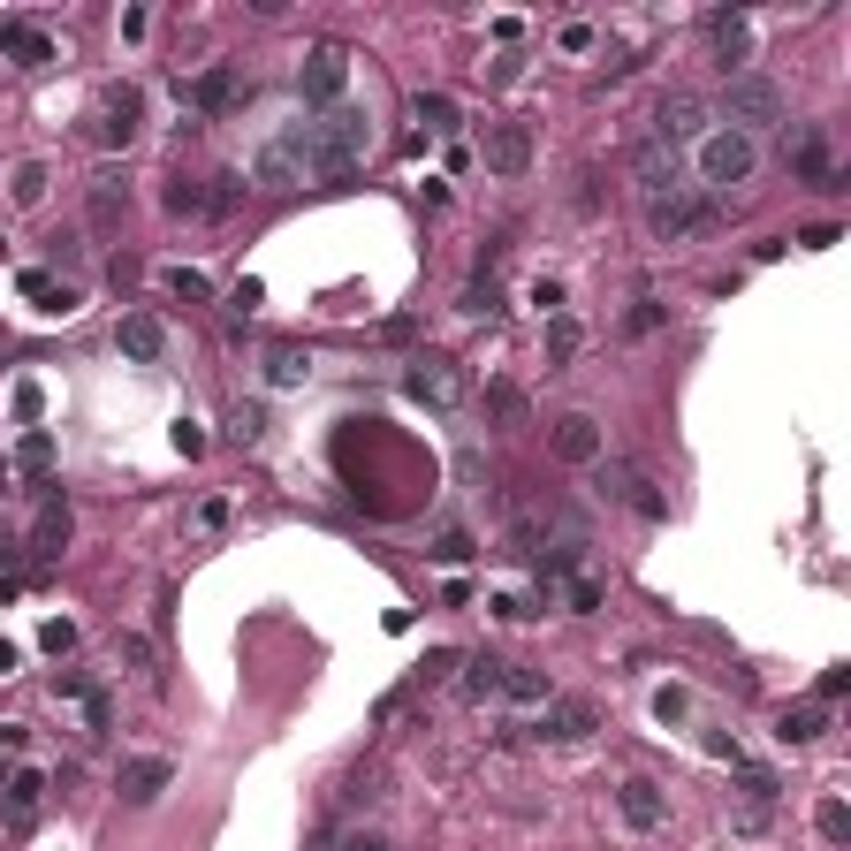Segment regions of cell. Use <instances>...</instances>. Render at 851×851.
<instances>
[{
    "instance_id": "1",
    "label": "cell",
    "mask_w": 851,
    "mask_h": 851,
    "mask_svg": "<svg viewBox=\"0 0 851 851\" xmlns=\"http://www.w3.org/2000/svg\"><path fill=\"white\" fill-rule=\"evenodd\" d=\"M282 145H289L297 175H312V182H350V175L365 168V153H373V115L342 99V107H328V115L289 122Z\"/></svg>"
},
{
    "instance_id": "2",
    "label": "cell",
    "mask_w": 851,
    "mask_h": 851,
    "mask_svg": "<svg viewBox=\"0 0 851 851\" xmlns=\"http://www.w3.org/2000/svg\"><path fill=\"white\" fill-rule=\"evenodd\" d=\"M783 107H791V99H783L776 76H760V69H730V92H722V122H730V130L753 138V130L783 122Z\"/></svg>"
},
{
    "instance_id": "3",
    "label": "cell",
    "mask_w": 851,
    "mask_h": 851,
    "mask_svg": "<svg viewBox=\"0 0 851 851\" xmlns=\"http://www.w3.org/2000/svg\"><path fill=\"white\" fill-rule=\"evenodd\" d=\"M753 168H760V145H753L745 130L714 122V130L699 138V182H707V198H714V190H737V182H753Z\"/></svg>"
},
{
    "instance_id": "4",
    "label": "cell",
    "mask_w": 851,
    "mask_h": 851,
    "mask_svg": "<svg viewBox=\"0 0 851 851\" xmlns=\"http://www.w3.org/2000/svg\"><path fill=\"white\" fill-rule=\"evenodd\" d=\"M783 161L806 175V190H844V168L829 161V138H822V122H783Z\"/></svg>"
},
{
    "instance_id": "5",
    "label": "cell",
    "mask_w": 851,
    "mask_h": 851,
    "mask_svg": "<svg viewBox=\"0 0 851 851\" xmlns=\"http://www.w3.org/2000/svg\"><path fill=\"white\" fill-rule=\"evenodd\" d=\"M714 221H722V198H699L692 182L670 190V198H647V228H654L662 244H677V236H692V228H714Z\"/></svg>"
},
{
    "instance_id": "6",
    "label": "cell",
    "mask_w": 851,
    "mask_h": 851,
    "mask_svg": "<svg viewBox=\"0 0 851 851\" xmlns=\"http://www.w3.org/2000/svg\"><path fill=\"white\" fill-rule=\"evenodd\" d=\"M342 92H350V54H342V46H312L305 69H297V99H305V115L342 107Z\"/></svg>"
},
{
    "instance_id": "7",
    "label": "cell",
    "mask_w": 851,
    "mask_h": 851,
    "mask_svg": "<svg viewBox=\"0 0 851 851\" xmlns=\"http://www.w3.org/2000/svg\"><path fill=\"white\" fill-rule=\"evenodd\" d=\"M707 130H714V107L692 99V92H670V99L654 107V145H670V153H677L684 138H707Z\"/></svg>"
},
{
    "instance_id": "8",
    "label": "cell",
    "mask_w": 851,
    "mask_h": 851,
    "mask_svg": "<svg viewBox=\"0 0 851 851\" xmlns=\"http://www.w3.org/2000/svg\"><path fill=\"white\" fill-rule=\"evenodd\" d=\"M593 487L608 495V503H631L639 517H670V495H654V480H639L631 464H608L601 457V472H593Z\"/></svg>"
},
{
    "instance_id": "9",
    "label": "cell",
    "mask_w": 851,
    "mask_h": 851,
    "mask_svg": "<svg viewBox=\"0 0 851 851\" xmlns=\"http://www.w3.org/2000/svg\"><path fill=\"white\" fill-rule=\"evenodd\" d=\"M403 388H411L418 403H434V411H457V403H464V380H457V365H449V357H411Z\"/></svg>"
},
{
    "instance_id": "10",
    "label": "cell",
    "mask_w": 851,
    "mask_h": 851,
    "mask_svg": "<svg viewBox=\"0 0 851 851\" xmlns=\"http://www.w3.org/2000/svg\"><path fill=\"white\" fill-rule=\"evenodd\" d=\"M547 441H555L563 464H601V457H608V441H601V426H593L586 411H563V418L547 426Z\"/></svg>"
},
{
    "instance_id": "11",
    "label": "cell",
    "mask_w": 851,
    "mask_h": 851,
    "mask_svg": "<svg viewBox=\"0 0 851 851\" xmlns=\"http://www.w3.org/2000/svg\"><path fill=\"white\" fill-rule=\"evenodd\" d=\"M593 730H601V714H593L586 699H547V714L532 722L540 745H578V737H593Z\"/></svg>"
},
{
    "instance_id": "12",
    "label": "cell",
    "mask_w": 851,
    "mask_h": 851,
    "mask_svg": "<svg viewBox=\"0 0 851 851\" xmlns=\"http://www.w3.org/2000/svg\"><path fill=\"white\" fill-rule=\"evenodd\" d=\"M480 161H487L495 175H524V168H532V130H524V122H487Z\"/></svg>"
},
{
    "instance_id": "13",
    "label": "cell",
    "mask_w": 851,
    "mask_h": 851,
    "mask_svg": "<svg viewBox=\"0 0 851 851\" xmlns=\"http://www.w3.org/2000/svg\"><path fill=\"white\" fill-rule=\"evenodd\" d=\"M190 107H198L205 122H221V115H236V107H244V76H236L228 61H213V69H205V76L190 84Z\"/></svg>"
},
{
    "instance_id": "14",
    "label": "cell",
    "mask_w": 851,
    "mask_h": 851,
    "mask_svg": "<svg viewBox=\"0 0 851 851\" xmlns=\"http://www.w3.org/2000/svg\"><path fill=\"white\" fill-rule=\"evenodd\" d=\"M115 350H122V357H130V365H153V357H161V350H168V328H161V320H153V312H130V320H122V328H115Z\"/></svg>"
},
{
    "instance_id": "15",
    "label": "cell",
    "mask_w": 851,
    "mask_h": 851,
    "mask_svg": "<svg viewBox=\"0 0 851 851\" xmlns=\"http://www.w3.org/2000/svg\"><path fill=\"white\" fill-rule=\"evenodd\" d=\"M168 760H161V753H145V760H122V783H115V791H122V799H130V806H153V799H161V791H168Z\"/></svg>"
},
{
    "instance_id": "16",
    "label": "cell",
    "mask_w": 851,
    "mask_h": 851,
    "mask_svg": "<svg viewBox=\"0 0 851 851\" xmlns=\"http://www.w3.org/2000/svg\"><path fill=\"white\" fill-rule=\"evenodd\" d=\"M670 190H684V168H677V153L670 145H639V198H670Z\"/></svg>"
},
{
    "instance_id": "17",
    "label": "cell",
    "mask_w": 851,
    "mask_h": 851,
    "mask_svg": "<svg viewBox=\"0 0 851 851\" xmlns=\"http://www.w3.org/2000/svg\"><path fill=\"white\" fill-rule=\"evenodd\" d=\"M138 115H145V99H138L130 84L107 92V99H99V138H107V145H130V138H138Z\"/></svg>"
},
{
    "instance_id": "18",
    "label": "cell",
    "mask_w": 851,
    "mask_h": 851,
    "mask_svg": "<svg viewBox=\"0 0 851 851\" xmlns=\"http://www.w3.org/2000/svg\"><path fill=\"white\" fill-rule=\"evenodd\" d=\"M0 54H15V69H46V61H54V38L31 31V23H15V15H0Z\"/></svg>"
},
{
    "instance_id": "19",
    "label": "cell",
    "mask_w": 851,
    "mask_h": 851,
    "mask_svg": "<svg viewBox=\"0 0 851 851\" xmlns=\"http://www.w3.org/2000/svg\"><path fill=\"white\" fill-rule=\"evenodd\" d=\"M38 791H46V776H38V768H15V776H8V791H0L8 829H31V822H38Z\"/></svg>"
},
{
    "instance_id": "20",
    "label": "cell",
    "mask_w": 851,
    "mask_h": 851,
    "mask_svg": "<svg viewBox=\"0 0 851 851\" xmlns=\"http://www.w3.org/2000/svg\"><path fill=\"white\" fill-rule=\"evenodd\" d=\"M616 806H624L631 829H662V814H670V806H662V783H647V776H631V783L616 791Z\"/></svg>"
},
{
    "instance_id": "21",
    "label": "cell",
    "mask_w": 851,
    "mask_h": 851,
    "mask_svg": "<svg viewBox=\"0 0 851 851\" xmlns=\"http://www.w3.org/2000/svg\"><path fill=\"white\" fill-rule=\"evenodd\" d=\"M61 547H69V503H61V495H46V510H38V532H31V555H38V563H54Z\"/></svg>"
},
{
    "instance_id": "22",
    "label": "cell",
    "mask_w": 851,
    "mask_h": 851,
    "mask_svg": "<svg viewBox=\"0 0 851 851\" xmlns=\"http://www.w3.org/2000/svg\"><path fill=\"white\" fill-rule=\"evenodd\" d=\"M707 38H714L722 61H745V54H753V23H745V15H707Z\"/></svg>"
},
{
    "instance_id": "23",
    "label": "cell",
    "mask_w": 851,
    "mask_h": 851,
    "mask_svg": "<svg viewBox=\"0 0 851 851\" xmlns=\"http://www.w3.org/2000/svg\"><path fill=\"white\" fill-rule=\"evenodd\" d=\"M411 115H418V122H426L434 138L464 130V115H457V99H449V92H418V99H411Z\"/></svg>"
},
{
    "instance_id": "24",
    "label": "cell",
    "mask_w": 851,
    "mask_h": 851,
    "mask_svg": "<svg viewBox=\"0 0 851 851\" xmlns=\"http://www.w3.org/2000/svg\"><path fill=\"white\" fill-rule=\"evenodd\" d=\"M23 297H31L38 312H76V289L54 282V274H23Z\"/></svg>"
},
{
    "instance_id": "25",
    "label": "cell",
    "mask_w": 851,
    "mask_h": 851,
    "mask_svg": "<svg viewBox=\"0 0 851 851\" xmlns=\"http://www.w3.org/2000/svg\"><path fill=\"white\" fill-rule=\"evenodd\" d=\"M305 373H312V357H305L297 342H274V350H267V380H274V388H297Z\"/></svg>"
},
{
    "instance_id": "26",
    "label": "cell",
    "mask_w": 851,
    "mask_h": 851,
    "mask_svg": "<svg viewBox=\"0 0 851 851\" xmlns=\"http://www.w3.org/2000/svg\"><path fill=\"white\" fill-rule=\"evenodd\" d=\"M822 730H829V714H822V707H791V714H783V730H776V737H783V745H814V737H822Z\"/></svg>"
},
{
    "instance_id": "27",
    "label": "cell",
    "mask_w": 851,
    "mask_h": 851,
    "mask_svg": "<svg viewBox=\"0 0 851 851\" xmlns=\"http://www.w3.org/2000/svg\"><path fill=\"white\" fill-rule=\"evenodd\" d=\"M495 699H547V677L524 670V662H503V692H495Z\"/></svg>"
},
{
    "instance_id": "28",
    "label": "cell",
    "mask_w": 851,
    "mask_h": 851,
    "mask_svg": "<svg viewBox=\"0 0 851 851\" xmlns=\"http://www.w3.org/2000/svg\"><path fill=\"white\" fill-rule=\"evenodd\" d=\"M122 205H130V198H122V182H115V175H99V182H92V221H99V228H115V221H122Z\"/></svg>"
},
{
    "instance_id": "29",
    "label": "cell",
    "mask_w": 851,
    "mask_h": 851,
    "mask_svg": "<svg viewBox=\"0 0 851 851\" xmlns=\"http://www.w3.org/2000/svg\"><path fill=\"white\" fill-rule=\"evenodd\" d=\"M464 692H472V699H495V692H503V662H495V654H480V662L464 670Z\"/></svg>"
},
{
    "instance_id": "30",
    "label": "cell",
    "mask_w": 851,
    "mask_h": 851,
    "mask_svg": "<svg viewBox=\"0 0 851 851\" xmlns=\"http://www.w3.org/2000/svg\"><path fill=\"white\" fill-rule=\"evenodd\" d=\"M228 434H236L244 449H259V441H267V411H259V403H236V418H228Z\"/></svg>"
},
{
    "instance_id": "31",
    "label": "cell",
    "mask_w": 851,
    "mask_h": 851,
    "mask_svg": "<svg viewBox=\"0 0 851 851\" xmlns=\"http://www.w3.org/2000/svg\"><path fill=\"white\" fill-rule=\"evenodd\" d=\"M15 457H23V472H46V464H54V434H46V426H31Z\"/></svg>"
},
{
    "instance_id": "32",
    "label": "cell",
    "mask_w": 851,
    "mask_h": 851,
    "mask_svg": "<svg viewBox=\"0 0 851 851\" xmlns=\"http://www.w3.org/2000/svg\"><path fill=\"white\" fill-rule=\"evenodd\" d=\"M8 190H15V205H38V198H46V168H38V161H23Z\"/></svg>"
},
{
    "instance_id": "33",
    "label": "cell",
    "mask_w": 851,
    "mask_h": 851,
    "mask_svg": "<svg viewBox=\"0 0 851 851\" xmlns=\"http://www.w3.org/2000/svg\"><path fill=\"white\" fill-rule=\"evenodd\" d=\"M814 829H822L829 844H844V837H851V806H844V799H829V806L814 814Z\"/></svg>"
},
{
    "instance_id": "34",
    "label": "cell",
    "mask_w": 851,
    "mask_h": 851,
    "mask_svg": "<svg viewBox=\"0 0 851 851\" xmlns=\"http://www.w3.org/2000/svg\"><path fill=\"white\" fill-rule=\"evenodd\" d=\"M662 320H670V312H662V305H654V297H639V305H631V312H624V335H654V328H662Z\"/></svg>"
},
{
    "instance_id": "35",
    "label": "cell",
    "mask_w": 851,
    "mask_h": 851,
    "mask_svg": "<svg viewBox=\"0 0 851 851\" xmlns=\"http://www.w3.org/2000/svg\"><path fill=\"white\" fill-rule=\"evenodd\" d=\"M563 601H570V608H578V616H593V608H601V586H593V578H578V570H570V578H563Z\"/></svg>"
},
{
    "instance_id": "36",
    "label": "cell",
    "mask_w": 851,
    "mask_h": 851,
    "mask_svg": "<svg viewBox=\"0 0 851 851\" xmlns=\"http://www.w3.org/2000/svg\"><path fill=\"white\" fill-rule=\"evenodd\" d=\"M464 312H472V320H495V312H503L495 282H472V289H464Z\"/></svg>"
},
{
    "instance_id": "37",
    "label": "cell",
    "mask_w": 851,
    "mask_h": 851,
    "mask_svg": "<svg viewBox=\"0 0 851 851\" xmlns=\"http://www.w3.org/2000/svg\"><path fill=\"white\" fill-rule=\"evenodd\" d=\"M570 350H578V328H570V320H555V328H547V365H563Z\"/></svg>"
},
{
    "instance_id": "38",
    "label": "cell",
    "mask_w": 851,
    "mask_h": 851,
    "mask_svg": "<svg viewBox=\"0 0 851 851\" xmlns=\"http://www.w3.org/2000/svg\"><path fill=\"white\" fill-rule=\"evenodd\" d=\"M168 289H175V297H205V289H213V282H205V274H198V267H175V274H168Z\"/></svg>"
},
{
    "instance_id": "39",
    "label": "cell",
    "mask_w": 851,
    "mask_h": 851,
    "mask_svg": "<svg viewBox=\"0 0 851 851\" xmlns=\"http://www.w3.org/2000/svg\"><path fill=\"white\" fill-rule=\"evenodd\" d=\"M684 707H692V699H684L677 684H662V692H654V714H662V722H684Z\"/></svg>"
},
{
    "instance_id": "40",
    "label": "cell",
    "mask_w": 851,
    "mask_h": 851,
    "mask_svg": "<svg viewBox=\"0 0 851 851\" xmlns=\"http://www.w3.org/2000/svg\"><path fill=\"white\" fill-rule=\"evenodd\" d=\"M434 555H441V563H464V555H472V532H441Z\"/></svg>"
},
{
    "instance_id": "41",
    "label": "cell",
    "mask_w": 851,
    "mask_h": 851,
    "mask_svg": "<svg viewBox=\"0 0 851 851\" xmlns=\"http://www.w3.org/2000/svg\"><path fill=\"white\" fill-rule=\"evenodd\" d=\"M198 205H205V198H198L190 182H168V213H198Z\"/></svg>"
},
{
    "instance_id": "42",
    "label": "cell",
    "mask_w": 851,
    "mask_h": 851,
    "mask_svg": "<svg viewBox=\"0 0 851 851\" xmlns=\"http://www.w3.org/2000/svg\"><path fill=\"white\" fill-rule=\"evenodd\" d=\"M487 403H495L503 418H524V395H517V388H487Z\"/></svg>"
},
{
    "instance_id": "43",
    "label": "cell",
    "mask_w": 851,
    "mask_h": 851,
    "mask_svg": "<svg viewBox=\"0 0 851 851\" xmlns=\"http://www.w3.org/2000/svg\"><path fill=\"white\" fill-rule=\"evenodd\" d=\"M76 647V624H46V654H69Z\"/></svg>"
},
{
    "instance_id": "44",
    "label": "cell",
    "mask_w": 851,
    "mask_h": 851,
    "mask_svg": "<svg viewBox=\"0 0 851 851\" xmlns=\"http://www.w3.org/2000/svg\"><path fill=\"white\" fill-rule=\"evenodd\" d=\"M342 851H395V844H388V837H350Z\"/></svg>"
},
{
    "instance_id": "45",
    "label": "cell",
    "mask_w": 851,
    "mask_h": 851,
    "mask_svg": "<svg viewBox=\"0 0 851 851\" xmlns=\"http://www.w3.org/2000/svg\"><path fill=\"white\" fill-rule=\"evenodd\" d=\"M8 670H15V647H8V639H0V677H8Z\"/></svg>"
}]
</instances>
